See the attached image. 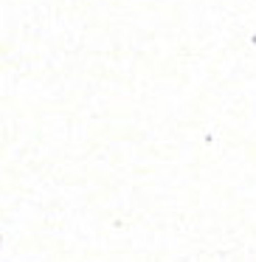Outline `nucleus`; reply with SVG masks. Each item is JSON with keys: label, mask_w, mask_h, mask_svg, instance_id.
I'll use <instances>...</instances> for the list:
<instances>
[]
</instances>
